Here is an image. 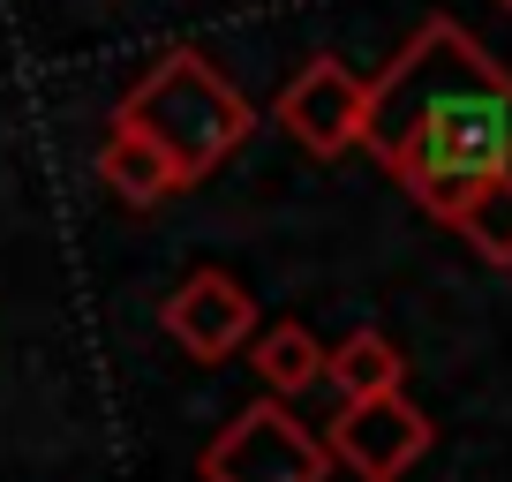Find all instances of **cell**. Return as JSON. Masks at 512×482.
<instances>
[{"label":"cell","instance_id":"obj_4","mask_svg":"<svg viewBox=\"0 0 512 482\" xmlns=\"http://www.w3.org/2000/svg\"><path fill=\"white\" fill-rule=\"evenodd\" d=\"M437 422L422 415L407 392H392V400H354L339 407V422L324 430V452H332V467H347L354 482H400L407 467L430 452Z\"/></svg>","mask_w":512,"mask_h":482},{"label":"cell","instance_id":"obj_10","mask_svg":"<svg viewBox=\"0 0 512 482\" xmlns=\"http://www.w3.org/2000/svg\"><path fill=\"white\" fill-rule=\"evenodd\" d=\"M452 226H460V241H475L482 264H512V174L467 189V204L452 211Z\"/></svg>","mask_w":512,"mask_h":482},{"label":"cell","instance_id":"obj_11","mask_svg":"<svg viewBox=\"0 0 512 482\" xmlns=\"http://www.w3.org/2000/svg\"><path fill=\"white\" fill-rule=\"evenodd\" d=\"M497 8H505V16H512V0H497Z\"/></svg>","mask_w":512,"mask_h":482},{"label":"cell","instance_id":"obj_1","mask_svg":"<svg viewBox=\"0 0 512 482\" xmlns=\"http://www.w3.org/2000/svg\"><path fill=\"white\" fill-rule=\"evenodd\" d=\"M362 144L430 219L452 226L467 189L512 174V76L452 16H430L400 61L369 76Z\"/></svg>","mask_w":512,"mask_h":482},{"label":"cell","instance_id":"obj_6","mask_svg":"<svg viewBox=\"0 0 512 482\" xmlns=\"http://www.w3.org/2000/svg\"><path fill=\"white\" fill-rule=\"evenodd\" d=\"M256 332H264V324H256V294L241 287L234 272H219V264L189 272L174 287V302H166V339H174L189 362H234Z\"/></svg>","mask_w":512,"mask_h":482},{"label":"cell","instance_id":"obj_2","mask_svg":"<svg viewBox=\"0 0 512 482\" xmlns=\"http://www.w3.org/2000/svg\"><path fill=\"white\" fill-rule=\"evenodd\" d=\"M113 129L144 136L181 189L211 181L241 144L256 136V106L234 91V76H219V61H204L196 46H166L144 76L121 91Z\"/></svg>","mask_w":512,"mask_h":482},{"label":"cell","instance_id":"obj_9","mask_svg":"<svg viewBox=\"0 0 512 482\" xmlns=\"http://www.w3.org/2000/svg\"><path fill=\"white\" fill-rule=\"evenodd\" d=\"M98 181H113V196H121V204H136V211L181 189L174 166H166L159 151L144 144V136H128V129H113V136H106V151H98Z\"/></svg>","mask_w":512,"mask_h":482},{"label":"cell","instance_id":"obj_7","mask_svg":"<svg viewBox=\"0 0 512 482\" xmlns=\"http://www.w3.org/2000/svg\"><path fill=\"white\" fill-rule=\"evenodd\" d=\"M324 385L339 392V407L392 400V392H407V362H400V347H392L377 324H362V332H347L332 354H324Z\"/></svg>","mask_w":512,"mask_h":482},{"label":"cell","instance_id":"obj_8","mask_svg":"<svg viewBox=\"0 0 512 482\" xmlns=\"http://www.w3.org/2000/svg\"><path fill=\"white\" fill-rule=\"evenodd\" d=\"M249 370L264 385V400H302L309 385H324V347L309 324H272L249 339Z\"/></svg>","mask_w":512,"mask_h":482},{"label":"cell","instance_id":"obj_5","mask_svg":"<svg viewBox=\"0 0 512 482\" xmlns=\"http://www.w3.org/2000/svg\"><path fill=\"white\" fill-rule=\"evenodd\" d=\"M362 98H369V83L354 76L347 61L317 53V61H302L294 83L279 91V129H287L309 159H339V151L362 144Z\"/></svg>","mask_w":512,"mask_h":482},{"label":"cell","instance_id":"obj_3","mask_svg":"<svg viewBox=\"0 0 512 482\" xmlns=\"http://www.w3.org/2000/svg\"><path fill=\"white\" fill-rule=\"evenodd\" d=\"M332 452L309 422H294L287 400H249L204 445V482H324Z\"/></svg>","mask_w":512,"mask_h":482}]
</instances>
